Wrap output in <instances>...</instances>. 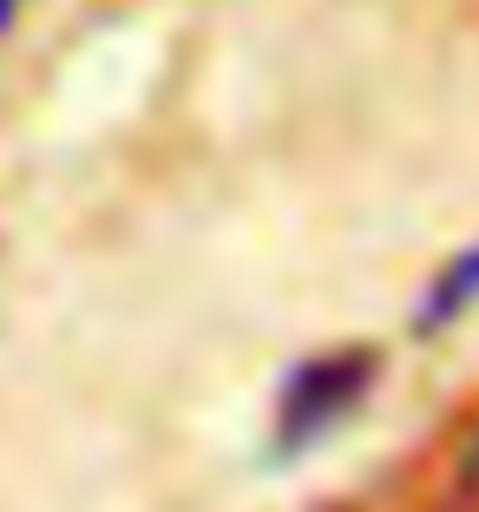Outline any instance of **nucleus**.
I'll return each instance as SVG.
<instances>
[{
    "instance_id": "f257e3e1",
    "label": "nucleus",
    "mask_w": 479,
    "mask_h": 512,
    "mask_svg": "<svg viewBox=\"0 0 479 512\" xmlns=\"http://www.w3.org/2000/svg\"><path fill=\"white\" fill-rule=\"evenodd\" d=\"M368 375H375V362H368L361 348H348V355H315L309 368H296V381L283 388V427H276L283 447H309L322 427H335L348 407L361 401Z\"/></svg>"
},
{
    "instance_id": "f03ea898",
    "label": "nucleus",
    "mask_w": 479,
    "mask_h": 512,
    "mask_svg": "<svg viewBox=\"0 0 479 512\" xmlns=\"http://www.w3.org/2000/svg\"><path fill=\"white\" fill-rule=\"evenodd\" d=\"M466 296H479V250H466L460 263H453V270L434 283V296H427V309H420V329H434V322L460 316Z\"/></svg>"
},
{
    "instance_id": "7ed1b4c3",
    "label": "nucleus",
    "mask_w": 479,
    "mask_h": 512,
    "mask_svg": "<svg viewBox=\"0 0 479 512\" xmlns=\"http://www.w3.org/2000/svg\"><path fill=\"white\" fill-rule=\"evenodd\" d=\"M447 512H479V427H473V440L460 447V467H453Z\"/></svg>"
},
{
    "instance_id": "20e7f679",
    "label": "nucleus",
    "mask_w": 479,
    "mask_h": 512,
    "mask_svg": "<svg viewBox=\"0 0 479 512\" xmlns=\"http://www.w3.org/2000/svg\"><path fill=\"white\" fill-rule=\"evenodd\" d=\"M7 20H14V0H0V27H7Z\"/></svg>"
}]
</instances>
